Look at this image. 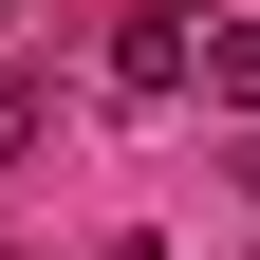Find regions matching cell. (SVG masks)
I'll use <instances>...</instances> for the list:
<instances>
[{
	"label": "cell",
	"mask_w": 260,
	"mask_h": 260,
	"mask_svg": "<svg viewBox=\"0 0 260 260\" xmlns=\"http://www.w3.org/2000/svg\"><path fill=\"white\" fill-rule=\"evenodd\" d=\"M186 38H205V0H130V38H112V75H130V93H168V75H186Z\"/></svg>",
	"instance_id": "1"
},
{
	"label": "cell",
	"mask_w": 260,
	"mask_h": 260,
	"mask_svg": "<svg viewBox=\"0 0 260 260\" xmlns=\"http://www.w3.org/2000/svg\"><path fill=\"white\" fill-rule=\"evenodd\" d=\"M186 75H205V93H242V112H260V19H223V0H205V38H186Z\"/></svg>",
	"instance_id": "2"
}]
</instances>
